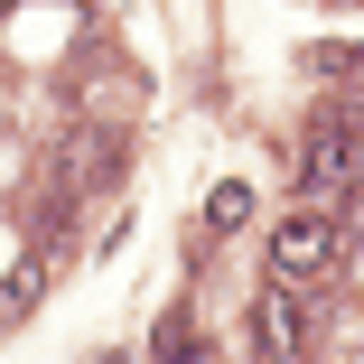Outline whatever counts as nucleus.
I'll list each match as a JSON object with an SVG mask.
<instances>
[{
  "instance_id": "nucleus-2",
  "label": "nucleus",
  "mask_w": 364,
  "mask_h": 364,
  "mask_svg": "<svg viewBox=\"0 0 364 364\" xmlns=\"http://www.w3.org/2000/svg\"><path fill=\"white\" fill-rule=\"evenodd\" d=\"M327 262H336V225L299 205V215L271 234V271H280V280H309V271H327Z\"/></svg>"
},
{
  "instance_id": "nucleus-5",
  "label": "nucleus",
  "mask_w": 364,
  "mask_h": 364,
  "mask_svg": "<svg viewBox=\"0 0 364 364\" xmlns=\"http://www.w3.org/2000/svg\"><path fill=\"white\" fill-rule=\"evenodd\" d=\"M28 299H38V271H10V280H0V327L28 318Z\"/></svg>"
},
{
  "instance_id": "nucleus-1",
  "label": "nucleus",
  "mask_w": 364,
  "mask_h": 364,
  "mask_svg": "<svg viewBox=\"0 0 364 364\" xmlns=\"http://www.w3.org/2000/svg\"><path fill=\"white\" fill-rule=\"evenodd\" d=\"M252 355H262V364H299V355H309V309L289 299V280L252 299Z\"/></svg>"
},
{
  "instance_id": "nucleus-3",
  "label": "nucleus",
  "mask_w": 364,
  "mask_h": 364,
  "mask_svg": "<svg viewBox=\"0 0 364 364\" xmlns=\"http://www.w3.org/2000/svg\"><path fill=\"white\" fill-rule=\"evenodd\" d=\"M150 364H196V327H187V309H168V318H159V336H150Z\"/></svg>"
},
{
  "instance_id": "nucleus-4",
  "label": "nucleus",
  "mask_w": 364,
  "mask_h": 364,
  "mask_svg": "<svg viewBox=\"0 0 364 364\" xmlns=\"http://www.w3.org/2000/svg\"><path fill=\"white\" fill-rule=\"evenodd\" d=\"M205 225H215V234H234V225H252V187H243V178H225V187L205 196Z\"/></svg>"
},
{
  "instance_id": "nucleus-6",
  "label": "nucleus",
  "mask_w": 364,
  "mask_h": 364,
  "mask_svg": "<svg viewBox=\"0 0 364 364\" xmlns=\"http://www.w3.org/2000/svg\"><path fill=\"white\" fill-rule=\"evenodd\" d=\"M355 243H364V205H355Z\"/></svg>"
}]
</instances>
